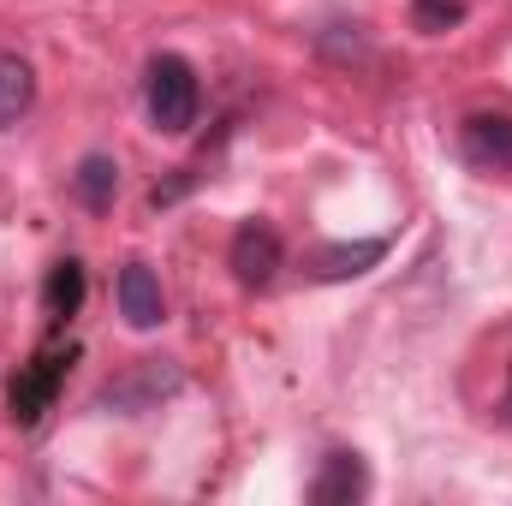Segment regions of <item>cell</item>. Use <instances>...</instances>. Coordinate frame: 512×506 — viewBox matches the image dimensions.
<instances>
[{
  "mask_svg": "<svg viewBox=\"0 0 512 506\" xmlns=\"http://www.w3.org/2000/svg\"><path fill=\"white\" fill-rule=\"evenodd\" d=\"M382 256H387L382 239H364V245H328V251H316L310 274H316V280H346V274H364V268H376Z\"/></svg>",
  "mask_w": 512,
  "mask_h": 506,
  "instance_id": "cell-9",
  "label": "cell"
},
{
  "mask_svg": "<svg viewBox=\"0 0 512 506\" xmlns=\"http://www.w3.org/2000/svg\"><path fill=\"white\" fill-rule=\"evenodd\" d=\"M370 495V471H364V459L358 453H328L322 459V471H316V483H310V501L316 506H352Z\"/></svg>",
  "mask_w": 512,
  "mask_h": 506,
  "instance_id": "cell-4",
  "label": "cell"
},
{
  "mask_svg": "<svg viewBox=\"0 0 512 506\" xmlns=\"http://www.w3.org/2000/svg\"><path fill=\"white\" fill-rule=\"evenodd\" d=\"M143 108H149L155 131H167V137H179V131L197 126L203 84H197L191 60H179V54H155L149 72H143Z\"/></svg>",
  "mask_w": 512,
  "mask_h": 506,
  "instance_id": "cell-1",
  "label": "cell"
},
{
  "mask_svg": "<svg viewBox=\"0 0 512 506\" xmlns=\"http://www.w3.org/2000/svg\"><path fill=\"white\" fill-rule=\"evenodd\" d=\"M84 304V268L78 262H60L54 274H48V310L54 316H72Z\"/></svg>",
  "mask_w": 512,
  "mask_h": 506,
  "instance_id": "cell-10",
  "label": "cell"
},
{
  "mask_svg": "<svg viewBox=\"0 0 512 506\" xmlns=\"http://www.w3.org/2000/svg\"><path fill=\"white\" fill-rule=\"evenodd\" d=\"M120 316H126L131 328H155L167 316V298H161L155 268H143V262H126L120 268Z\"/></svg>",
  "mask_w": 512,
  "mask_h": 506,
  "instance_id": "cell-6",
  "label": "cell"
},
{
  "mask_svg": "<svg viewBox=\"0 0 512 506\" xmlns=\"http://www.w3.org/2000/svg\"><path fill=\"white\" fill-rule=\"evenodd\" d=\"M161 364H167V358H143V364H137L126 381H114L102 399H108V405H120L126 417H131V411H149L161 393H173V387H179V370H161Z\"/></svg>",
  "mask_w": 512,
  "mask_h": 506,
  "instance_id": "cell-5",
  "label": "cell"
},
{
  "mask_svg": "<svg viewBox=\"0 0 512 506\" xmlns=\"http://www.w3.org/2000/svg\"><path fill=\"white\" fill-rule=\"evenodd\" d=\"M459 149L483 173H512V114H471L459 126Z\"/></svg>",
  "mask_w": 512,
  "mask_h": 506,
  "instance_id": "cell-3",
  "label": "cell"
},
{
  "mask_svg": "<svg viewBox=\"0 0 512 506\" xmlns=\"http://www.w3.org/2000/svg\"><path fill=\"white\" fill-rule=\"evenodd\" d=\"M411 24L423 36H447L453 24H465V0H411Z\"/></svg>",
  "mask_w": 512,
  "mask_h": 506,
  "instance_id": "cell-11",
  "label": "cell"
},
{
  "mask_svg": "<svg viewBox=\"0 0 512 506\" xmlns=\"http://www.w3.org/2000/svg\"><path fill=\"white\" fill-rule=\"evenodd\" d=\"M72 191H78V203L84 209H114V197H120V167H114V155H84L78 161V173H72Z\"/></svg>",
  "mask_w": 512,
  "mask_h": 506,
  "instance_id": "cell-7",
  "label": "cell"
},
{
  "mask_svg": "<svg viewBox=\"0 0 512 506\" xmlns=\"http://www.w3.org/2000/svg\"><path fill=\"white\" fill-rule=\"evenodd\" d=\"M36 102V72L24 54H0V126H18Z\"/></svg>",
  "mask_w": 512,
  "mask_h": 506,
  "instance_id": "cell-8",
  "label": "cell"
},
{
  "mask_svg": "<svg viewBox=\"0 0 512 506\" xmlns=\"http://www.w3.org/2000/svg\"><path fill=\"white\" fill-rule=\"evenodd\" d=\"M227 268L239 274V286H268L280 274V233L268 221H245L227 245Z\"/></svg>",
  "mask_w": 512,
  "mask_h": 506,
  "instance_id": "cell-2",
  "label": "cell"
}]
</instances>
